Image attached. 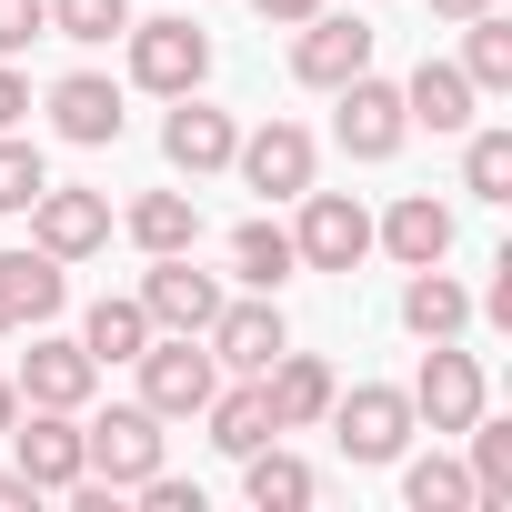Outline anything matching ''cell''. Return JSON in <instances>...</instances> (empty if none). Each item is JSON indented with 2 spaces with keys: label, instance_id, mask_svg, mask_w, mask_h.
<instances>
[{
  "label": "cell",
  "instance_id": "1",
  "mask_svg": "<svg viewBox=\"0 0 512 512\" xmlns=\"http://www.w3.org/2000/svg\"><path fill=\"white\" fill-rule=\"evenodd\" d=\"M131 372H141V402H151L161 422H201V402L221 392V362H211L201 332H151Z\"/></svg>",
  "mask_w": 512,
  "mask_h": 512
},
{
  "label": "cell",
  "instance_id": "2",
  "mask_svg": "<svg viewBox=\"0 0 512 512\" xmlns=\"http://www.w3.org/2000/svg\"><path fill=\"white\" fill-rule=\"evenodd\" d=\"M81 472L111 482V492H141V482L161 472V412H151V402L91 412V422H81Z\"/></svg>",
  "mask_w": 512,
  "mask_h": 512
},
{
  "label": "cell",
  "instance_id": "3",
  "mask_svg": "<svg viewBox=\"0 0 512 512\" xmlns=\"http://www.w3.org/2000/svg\"><path fill=\"white\" fill-rule=\"evenodd\" d=\"M332 442L352 452V462H402V442L422 432L412 422V392H392V382H352V392H332Z\"/></svg>",
  "mask_w": 512,
  "mask_h": 512
},
{
  "label": "cell",
  "instance_id": "4",
  "mask_svg": "<svg viewBox=\"0 0 512 512\" xmlns=\"http://www.w3.org/2000/svg\"><path fill=\"white\" fill-rule=\"evenodd\" d=\"M121 41H131V81L161 91V101H181V91L211 81V31H191V11L181 21H131Z\"/></svg>",
  "mask_w": 512,
  "mask_h": 512
},
{
  "label": "cell",
  "instance_id": "5",
  "mask_svg": "<svg viewBox=\"0 0 512 512\" xmlns=\"http://www.w3.org/2000/svg\"><path fill=\"white\" fill-rule=\"evenodd\" d=\"M292 251H302V272H362V262H372V211H362L352 191H302Z\"/></svg>",
  "mask_w": 512,
  "mask_h": 512
},
{
  "label": "cell",
  "instance_id": "6",
  "mask_svg": "<svg viewBox=\"0 0 512 512\" xmlns=\"http://www.w3.org/2000/svg\"><path fill=\"white\" fill-rule=\"evenodd\" d=\"M402 131H412V121H402V91H392V81L352 71V81L332 91V141H342L352 161H392V151H402Z\"/></svg>",
  "mask_w": 512,
  "mask_h": 512
},
{
  "label": "cell",
  "instance_id": "7",
  "mask_svg": "<svg viewBox=\"0 0 512 512\" xmlns=\"http://www.w3.org/2000/svg\"><path fill=\"white\" fill-rule=\"evenodd\" d=\"M472 412H482V352L432 342L422 372H412V422H422V432H462Z\"/></svg>",
  "mask_w": 512,
  "mask_h": 512
},
{
  "label": "cell",
  "instance_id": "8",
  "mask_svg": "<svg viewBox=\"0 0 512 512\" xmlns=\"http://www.w3.org/2000/svg\"><path fill=\"white\" fill-rule=\"evenodd\" d=\"M231 171L262 191V201H302V191H312V171H322V151H312V131H302V121H262V131L231 151Z\"/></svg>",
  "mask_w": 512,
  "mask_h": 512
},
{
  "label": "cell",
  "instance_id": "9",
  "mask_svg": "<svg viewBox=\"0 0 512 512\" xmlns=\"http://www.w3.org/2000/svg\"><path fill=\"white\" fill-rule=\"evenodd\" d=\"M131 302L151 312V332H211L221 282H211V272H191V251H151V272H141V292H131Z\"/></svg>",
  "mask_w": 512,
  "mask_h": 512
},
{
  "label": "cell",
  "instance_id": "10",
  "mask_svg": "<svg viewBox=\"0 0 512 512\" xmlns=\"http://www.w3.org/2000/svg\"><path fill=\"white\" fill-rule=\"evenodd\" d=\"M251 382H262V402H272V432H312V422L332 412V392H342L332 362H322V352H292V342L251 372Z\"/></svg>",
  "mask_w": 512,
  "mask_h": 512
},
{
  "label": "cell",
  "instance_id": "11",
  "mask_svg": "<svg viewBox=\"0 0 512 512\" xmlns=\"http://www.w3.org/2000/svg\"><path fill=\"white\" fill-rule=\"evenodd\" d=\"M231 151H241L231 111H211L201 91H181V101H171V121H161V161H171L181 181H211V171H231Z\"/></svg>",
  "mask_w": 512,
  "mask_h": 512
},
{
  "label": "cell",
  "instance_id": "12",
  "mask_svg": "<svg viewBox=\"0 0 512 512\" xmlns=\"http://www.w3.org/2000/svg\"><path fill=\"white\" fill-rule=\"evenodd\" d=\"M11 462H21L41 492H71V482H81V412L21 402V422H11Z\"/></svg>",
  "mask_w": 512,
  "mask_h": 512
},
{
  "label": "cell",
  "instance_id": "13",
  "mask_svg": "<svg viewBox=\"0 0 512 512\" xmlns=\"http://www.w3.org/2000/svg\"><path fill=\"white\" fill-rule=\"evenodd\" d=\"M31 241L51 251V262H91V251L111 241V201H101V191H61V181H41V201H31Z\"/></svg>",
  "mask_w": 512,
  "mask_h": 512
},
{
  "label": "cell",
  "instance_id": "14",
  "mask_svg": "<svg viewBox=\"0 0 512 512\" xmlns=\"http://www.w3.org/2000/svg\"><path fill=\"white\" fill-rule=\"evenodd\" d=\"M292 71H302L312 91H342L352 71H372V21H352V11H312L302 41H292Z\"/></svg>",
  "mask_w": 512,
  "mask_h": 512
},
{
  "label": "cell",
  "instance_id": "15",
  "mask_svg": "<svg viewBox=\"0 0 512 512\" xmlns=\"http://www.w3.org/2000/svg\"><path fill=\"white\" fill-rule=\"evenodd\" d=\"M201 342H211V362H221V372H262V362L292 342V322H282V302H272V292H251V302H221Z\"/></svg>",
  "mask_w": 512,
  "mask_h": 512
},
{
  "label": "cell",
  "instance_id": "16",
  "mask_svg": "<svg viewBox=\"0 0 512 512\" xmlns=\"http://www.w3.org/2000/svg\"><path fill=\"white\" fill-rule=\"evenodd\" d=\"M61 292H71V262H51V251L31 241V251H0V332H41L51 312H61Z\"/></svg>",
  "mask_w": 512,
  "mask_h": 512
},
{
  "label": "cell",
  "instance_id": "17",
  "mask_svg": "<svg viewBox=\"0 0 512 512\" xmlns=\"http://www.w3.org/2000/svg\"><path fill=\"white\" fill-rule=\"evenodd\" d=\"M51 131L81 141V151H111V141H121V81H101V71L51 81Z\"/></svg>",
  "mask_w": 512,
  "mask_h": 512
},
{
  "label": "cell",
  "instance_id": "18",
  "mask_svg": "<svg viewBox=\"0 0 512 512\" xmlns=\"http://www.w3.org/2000/svg\"><path fill=\"white\" fill-rule=\"evenodd\" d=\"M91 382H101V362L81 352V342H31L21 352V402H51V412H91Z\"/></svg>",
  "mask_w": 512,
  "mask_h": 512
},
{
  "label": "cell",
  "instance_id": "19",
  "mask_svg": "<svg viewBox=\"0 0 512 512\" xmlns=\"http://www.w3.org/2000/svg\"><path fill=\"white\" fill-rule=\"evenodd\" d=\"M372 241L392 251L402 272H422V262H452V211H442L432 191H402V201L372 221Z\"/></svg>",
  "mask_w": 512,
  "mask_h": 512
},
{
  "label": "cell",
  "instance_id": "20",
  "mask_svg": "<svg viewBox=\"0 0 512 512\" xmlns=\"http://www.w3.org/2000/svg\"><path fill=\"white\" fill-rule=\"evenodd\" d=\"M402 332H412V342H462V332H472V292H462L442 262H422V272L402 282Z\"/></svg>",
  "mask_w": 512,
  "mask_h": 512
},
{
  "label": "cell",
  "instance_id": "21",
  "mask_svg": "<svg viewBox=\"0 0 512 512\" xmlns=\"http://www.w3.org/2000/svg\"><path fill=\"white\" fill-rule=\"evenodd\" d=\"M472 81H462V61H422L412 81H402V121L412 131H472Z\"/></svg>",
  "mask_w": 512,
  "mask_h": 512
},
{
  "label": "cell",
  "instance_id": "22",
  "mask_svg": "<svg viewBox=\"0 0 512 512\" xmlns=\"http://www.w3.org/2000/svg\"><path fill=\"white\" fill-rule=\"evenodd\" d=\"M241 492L262 502V512H302L322 482H312V462H302V452H282V432H272L262 452H241Z\"/></svg>",
  "mask_w": 512,
  "mask_h": 512
},
{
  "label": "cell",
  "instance_id": "23",
  "mask_svg": "<svg viewBox=\"0 0 512 512\" xmlns=\"http://www.w3.org/2000/svg\"><path fill=\"white\" fill-rule=\"evenodd\" d=\"M141 342H151V312L131 302V292H101L91 312H81V352L111 372V362H141Z\"/></svg>",
  "mask_w": 512,
  "mask_h": 512
},
{
  "label": "cell",
  "instance_id": "24",
  "mask_svg": "<svg viewBox=\"0 0 512 512\" xmlns=\"http://www.w3.org/2000/svg\"><path fill=\"white\" fill-rule=\"evenodd\" d=\"M201 422H211V442H221L231 462L272 442V402H262V382H251V372H241L231 392H211V402H201Z\"/></svg>",
  "mask_w": 512,
  "mask_h": 512
},
{
  "label": "cell",
  "instance_id": "25",
  "mask_svg": "<svg viewBox=\"0 0 512 512\" xmlns=\"http://www.w3.org/2000/svg\"><path fill=\"white\" fill-rule=\"evenodd\" d=\"M462 81H472L482 101H502V91H512V21H502V0L462 21Z\"/></svg>",
  "mask_w": 512,
  "mask_h": 512
},
{
  "label": "cell",
  "instance_id": "26",
  "mask_svg": "<svg viewBox=\"0 0 512 512\" xmlns=\"http://www.w3.org/2000/svg\"><path fill=\"white\" fill-rule=\"evenodd\" d=\"M231 272H241L251 292H282V282L302 272V251H292L282 221H241V231H231Z\"/></svg>",
  "mask_w": 512,
  "mask_h": 512
},
{
  "label": "cell",
  "instance_id": "27",
  "mask_svg": "<svg viewBox=\"0 0 512 512\" xmlns=\"http://www.w3.org/2000/svg\"><path fill=\"white\" fill-rule=\"evenodd\" d=\"M131 241L141 251H191L201 241V201L191 191H141L131 201Z\"/></svg>",
  "mask_w": 512,
  "mask_h": 512
},
{
  "label": "cell",
  "instance_id": "28",
  "mask_svg": "<svg viewBox=\"0 0 512 512\" xmlns=\"http://www.w3.org/2000/svg\"><path fill=\"white\" fill-rule=\"evenodd\" d=\"M462 432H472V502L502 512V502H512V422H482V412H472Z\"/></svg>",
  "mask_w": 512,
  "mask_h": 512
},
{
  "label": "cell",
  "instance_id": "29",
  "mask_svg": "<svg viewBox=\"0 0 512 512\" xmlns=\"http://www.w3.org/2000/svg\"><path fill=\"white\" fill-rule=\"evenodd\" d=\"M402 502L412 512H472V472L442 462V452H422V462H402Z\"/></svg>",
  "mask_w": 512,
  "mask_h": 512
},
{
  "label": "cell",
  "instance_id": "30",
  "mask_svg": "<svg viewBox=\"0 0 512 512\" xmlns=\"http://www.w3.org/2000/svg\"><path fill=\"white\" fill-rule=\"evenodd\" d=\"M462 191L512 201V131H462Z\"/></svg>",
  "mask_w": 512,
  "mask_h": 512
},
{
  "label": "cell",
  "instance_id": "31",
  "mask_svg": "<svg viewBox=\"0 0 512 512\" xmlns=\"http://www.w3.org/2000/svg\"><path fill=\"white\" fill-rule=\"evenodd\" d=\"M51 31L101 51V41H121V31H131V0H51Z\"/></svg>",
  "mask_w": 512,
  "mask_h": 512
},
{
  "label": "cell",
  "instance_id": "32",
  "mask_svg": "<svg viewBox=\"0 0 512 512\" xmlns=\"http://www.w3.org/2000/svg\"><path fill=\"white\" fill-rule=\"evenodd\" d=\"M41 181H51V161H41L21 131H0V211H31V201H41Z\"/></svg>",
  "mask_w": 512,
  "mask_h": 512
},
{
  "label": "cell",
  "instance_id": "33",
  "mask_svg": "<svg viewBox=\"0 0 512 512\" xmlns=\"http://www.w3.org/2000/svg\"><path fill=\"white\" fill-rule=\"evenodd\" d=\"M51 31V0H0V61H11V51H31Z\"/></svg>",
  "mask_w": 512,
  "mask_h": 512
},
{
  "label": "cell",
  "instance_id": "34",
  "mask_svg": "<svg viewBox=\"0 0 512 512\" xmlns=\"http://www.w3.org/2000/svg\"><path fill=\"white\" fill-rule=\"evenodd\" d=\"M141 502H151V512H201V482H171V472H151V482H141Z\"/></svg>",
  "mask_w": 512,
  "mask_h": 512
},
{
  "label": "cell",
  "instance_id": "35",
  "mask_svg": "<svg viewBox=\"0 0 512 512\" xmlns=\"http://www.w3.org/2000/svg\"><path fill=\"white\" fill-rule=\"evenodd\" d=\"M21 111H31V81H21L11 61H0V131H21Z\"/></svg>",
  "mask_w": 512,
  "mask_h": 512
},
{
  "label": "cell",
  "instance_id": "36",
  "mask_svg": "<svg viewBox=\"0 0 512 512\" xmlns=\"http://www.w3.org/2000/svg\"><path fill=\"white\" fill-rule=\"evenodd\" d=\"M31 502H41V482H31V472L11 462V472H0V512H31Z\"/></svg>",
  "mask_w": 512,
  "mask_h": 512
},
{
  "label": "cell",
  "instance_id": "37",
  "mask_svg": "<svg viewBox=\"0 0 512 512\" xmlns=\"http://www.w3.org/2000/svg\"><path fill=\"white\" fill-rule=\"evenodd\" d=\"M251 11H262V21H282V31H302V21L322 11V0H251Z\"/></svg>",
  "mask_w": 512,
  "mask_h": 512
},
{
  "label": "cell",
  "instance_id": "38",
  "mask_svg": "<svg viewBox=\"0 0 512 512\" xmlns=\"http://www.w3.org/2000/svg\"><path fill=\"white\" fill-rule=\"evenodd\" d=\"M432 11H442V21H472V11H492V0H432Z\"/></svg>",
  "mask_w": 512,
  "mask_h": 512
},
{
  "label": "cell",
  "instance_id": "39",
  "mask_svg": "<svg viewBox=\"0 0 512 512\" xmlns=\"http://www.w3.org/2000/svg\"><path fill=\"white\" fill-rule=\"evenodd\" d=\"M21 422V382H0V432H11Z\"/></svg>",
  "mask_w": 512,
  "mask_h": 512
}]
</instances>
